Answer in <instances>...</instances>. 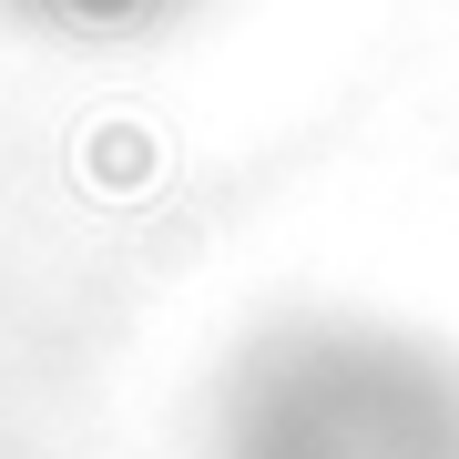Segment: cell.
<instances>
[{
	"instance_id": "1",
	"label": "cell",
	"mask_w": 459,
	"mask_h": 459,
	"mask_svg": "<svg viewBox=\"0 0 459 459\" xmlns=\"http://www.w3.org/2000/svg\"><path fill=\"white\" fill-rule=\"evenodd\" d=\"M72 11H123V0H72Z\"/></svg>"
}]
</instances>
